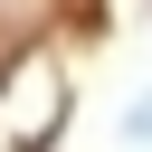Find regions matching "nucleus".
<instances>
[{"label":"nucleus","mask_w":152,"mask_h":152,"mask_svg":"<svg viewBox=\"0 0 152 152\" xmlns=\"http://www.w3.org/2000/svg\"><path fill=\"white\" fill-rule=\"evenodd\" d=\"M114 133H124V142H133V152H152V95H133V104H124V124H114Z\"/></svg>","instance_id":"f257e3e1"}]
</instances>
